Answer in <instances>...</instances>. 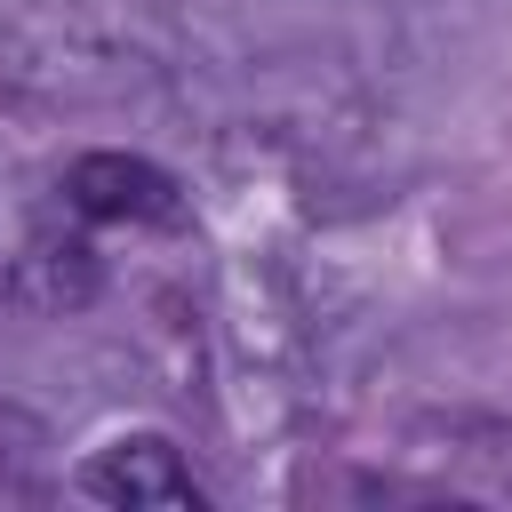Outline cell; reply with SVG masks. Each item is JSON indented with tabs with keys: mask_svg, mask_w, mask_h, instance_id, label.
I'll return each mask as SVG.
<instances>
[{
	"mask_svg": "<svg viewBox=\"0 0 512 512\" xmlns=\"http://www.w3.org/2000/svg\"><path fill=\"white\" fill-rule=\"evenodd\" d=\"M64 200L96 224H176L184 200H176V176L152 168V160H128V152H88L72 160L64 176Z\"/></svg>",
	"mask_w": 512,
	"mask_h": 512,
	"instance_id": "1",
	"label": "cell"
},
{
	"mask_svg": "<svg viewBox=\"0 0 512 512\" xmlns=\"http://www.w3.org/2000/svg\"><path fill=\"white\" fill-rule=\"evenodd\" d=\"M88 496L104 504H128V512H200V480L184 472V456L160 440V432H136V440H112L88 472H80Z\"/></svg>",
	"mask_w": 512,
	"mask_h": 512,
	"instance_id": "2",
	"label": "cell"
}]
</instances>
